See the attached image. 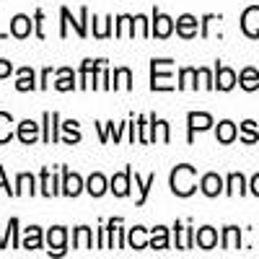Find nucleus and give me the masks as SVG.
Here are the masks:
<instances>
[{
	"instance_id": "f257e3e1",
	"label": "nucleus",
	"mask_w": 259,
	"mask_h": 259,
	"mask_svg": "<svg viewBox=\"0 0 259 259\" xmlns=\"http://www.w3.org/2000/svg\"><path fill=\"white\" fill-rule=\"evenodd\" d=\"M89 189H91L94 194H99V192H101V177H94V179H91V187H89Z\"/></svg>"
}]
</instances>
